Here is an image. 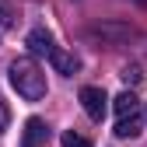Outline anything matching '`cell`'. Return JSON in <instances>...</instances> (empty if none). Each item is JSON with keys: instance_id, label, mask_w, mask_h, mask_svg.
<instances>
[{"instance_id": "cell-1", "label": "cell", "mask_w": 147, "mask_h": 147, "mask_svg": "<svg viewBox=\"0 0 147 147\" xmlns=\"http://www.w3.org/2000/svg\"><path fill=\"white\" fill-rule=\"evenodd\" d=\"M7 74H11V88H14L25 102L46 98V74L39 70V63H35L32 56H18Z\"/></svg>"}, {"instance_id": "cell-2", "label": "cell", "mask_w": 147, "mask_h": 147, "mask_svg": "<svg viewBox=\"0 0 147 147\" xmlns=\"http://www.w3.org/2000/svg\"><path fill=\"white\" fill-rule=\"evenodd\" d=\"M81 105H84V112L95 123H102L105 112H109V98H105L102 88H81Z\"/></svg>"}, {"instance_id": "cell-3", "label": "cell", "mask_w": 147, "mask_h": 147, "mask_svg": "<svg viewBox=\"0 0 147 147\" xmlns=\"http://www.w3.org/2000/svg\"><path fill=\"white\" fill-rule=\"evenodd\" d=\"M46 140H49V126H46V119L32 116V119L25 123V133H21V147H42Z\"/></svg>"}, {"instance_id": "cell-4", "label": "cell", "mask_w": 147, "mask_h": 147, "mask_svg": "<svg viewBox=\"0 0 147 147\" xmlns=\"http://www.w3.org/2000/svg\"><path fill=\"white\" fill-rule=\"evenodd\" d=\"M49 60H53V67H56V74H63V77H74L77 74V56L74 53H67V49H60V46H53V53H49Z\"/></svg>"}, {"instance_id": "cell-5", "label": "cell", "mask_w": 147, "mask_h": 147, "mask_svg": "<svg viewBox=\"0 0 147 147\" xmlns=\"http://www.w3.org/2000/svg\"><path fill=\"white\" fill-rule=\"evenodd\" d=\"M25 46L35 53V56H49V53H53V35L46 28H32L28 39H25Z\"/></svg>"}, {"instance_id": "cell-6", "label": "cell", "mask_w": 147, "mask_h": 147, "mask_svg": "<svg viewBox=\"0 0 147 147\" xmlns=\"http://www.w3.org/2000/svg\"><path fill=\"white\" fill-rule=\"evenodd\" d=\"M144 130V116L140 112H130V116H119V123H116V137H137Z\"/></svg>"}, {"instance_id": "cell-7", "label": "cell", "mask_w": 147, "mask_h": 147, "mask_svg": "<svg viewBox=\"0 0 147 147\" xmlns=\"http://www.w3.org/2000/svg\"><path fill=\"white\" fill-rule=\"evenodd\" d=\"M130 112H140V98L133 91H123L116 98V116H130Z\"/></svg>"}, {"instance_id": "cell-8", "label": "cell", "mask_w": 147, "mask_h": 147, "mask_svg": "<svg viewBox=\"0 0 147 147\" xmlns=\"http://www.w3.org/2000/svg\"><path fill=\"white\" fill-rule=\"evenodd\" d=\"M60 144H63V147H91V140H88V137L74 133V130H67V133L60 137Z\"/></svg>"}, {"instance_id": "cell-9", "label": "cell", "mask_w": 147, "mask_h": 147, "mask_svg": "<svg viewBox=\"0 0 147 147\" xmlns=\"http://www.w3.org/2000/svg\"><path fill=\"white\" fill-rule=\"evenodd\" d=\"M123 81H126V84H140V81H144L140 67H126V70H123Z\"/></svg>"}, {"instance_id": "cell-10", "label": "cell", "mask_w": 147, "mask_h": 147, "mask_svg": "<svg viewBox=\"0 0 147 147\" xmlns=\"http://www.w3.org/2000/svg\"><path fill=\"white\" fill-rule=\"evenodd\" d=\"M11 21H14V18H11V7L0 0V28H11Z\"/></svg>"}, {"instance_id": "cell-11", "label": "cell", "mask_w": 147, "mask_h": 147, "mask_svg": "<svg viewBox=\"0 0 147 147\" xmlns=\"http://www.w3.org/2000/svg\"><path fill=\"white\" fill-rule=\"evenodd\" d=\"M7 130V109H4V102H0V133Z\"/></svg>"}]
</instances>
